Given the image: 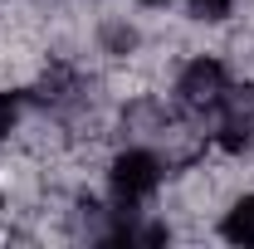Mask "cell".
<instances>
[{
    "label": "cell",
    "instance_id": "obj_1",
    "mask_svg": "<svg viewBox=\"0 0 254 249\" xmlns=\"http://www.w3.org/2000/svg\"><path fill=\"white\" fill-rule=\"evenodd\" d=\"M161 181V166L152 152H127L118 156V166H113V186H118V200H142V195H152Z\"/></svg>",
    "mask_w": 254,
    "mask_h": 249
},
{
    "label": "cell",
    "instance_id": "obj_2",
    "mask_svg": "<svg viewBox=\"0 0 254 249\" xmlns=\"http://www.w3.org/2000/svg\"><path fill=\"white\" fill-rule=\"evenodd\" d=\"M225 93V68L215 59H195L186 68V78H181V98H186L190 108H205V103H215Z\"/></svg>",
    "mask_w": 254,
    "mask_h": 249
},
{
    "label": "cell",
    "instance_id": "obj_5",
    "mask_svg": "<svg viewBox=\"0 0 254 249\" xmlns=\"http://www.w3.org/2000/svg\"><path fill=\"white\" fill-rule=\"evenodd\" d=\"M195 10H200V15H225L230 0H195Z\"/></svg>",
    "mask_w": 254,
    "mask_h": 249
},
{
    "label": "cell",
    "instance_id": "obj_3",
    "mask_svg": "<svg viewBox=\"0 0 254 249\" xmlns=\"http://www.w3.org/2000/svg\"><path fill=\"white\" fill-rule=\"evenodd\" d=\"M225 235L235 245H254V195H245L230 215H225Z\"/></svg>",
    "mask_w": 254,
    "mask_h": 249
},
{
    "label": "cell",
    "instance_id": "obj_4",
    "mask_svg": "<svg viewBox=\"0 0 254 249\" xmlns=\"http://www.w3.org/2000/svg\"><path fill=\"white\" fill-rule=\"evenodd\" d=\"M10 123H15V103H10V98L0 93V137L10 132Z\"/></svg>",
    "mask_w": 254,
    "mask_h": 249
},
{
    "label": "cell",
    "instance_id": "obj_6",
    "mask_svg": "<svg viewBox=\"0 0 254 249\" xmlns=\"http://www.w3.org/2000/svg\"><path fill=\"white\" fill-rule=\"evenodd\" d=\"M152 5H157V0H152Z\"/></svg>",
    "mask_w": 254,
    "mask_h": 249
}]
</instances>
